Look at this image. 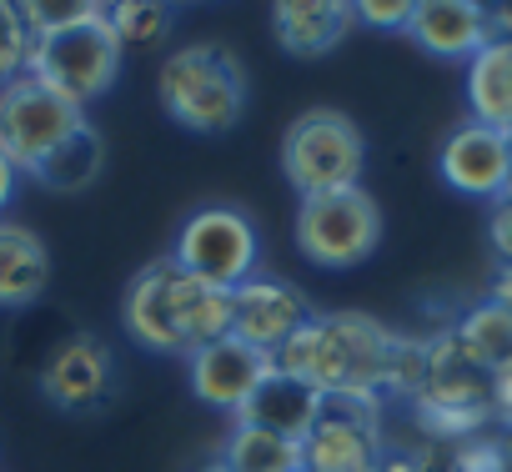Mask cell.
<instances>
[{
	"label": "cell",
	"instance_id": "obj_1",
	"mask_svg": "<svg viewBox=\"0 0 512 472\" xmlns=\"http://www.w3.org/2000/svg\"><path fill=\"white\" fill-rule=\"evenodd\" d=\"M397 332L382 327L367 312H327L312 317L282 352H277V372L312 387L317 397L332 392H372L382 397L387 387V362H392Z\"/></svg>",
	"mask_w": 512,
	"mask_h": 472
},
{
	"label": "cell",
	"instance_id": "obj_2",
	"mask_svg": "<svg viewBox=\"0 0 512 472\" xmlns=\"http://www.w3.org/2000/svg\"><path fill=\"white\" fill-rule=\"evenodd\" d=\"M156 96H161V111L176 126H186L196 136H226L246 116V71L216 41L181 46L161 61Z\"/></svg>",
	"mask_w": 512,
	"mask_h": 472
},
{
	"label": "cell",
	"instance_id": "obj_3",
	"mask_svg": "<svg viewBox=\"0 0 512 472\" xmlns=\"http://www.w3.org/2000/svg\"><path fill=\"white\" fill-rule=\"evenodd\" d=\"M362 171H367V141H362V131H357V121L347 111L312 106V111H302L287 126V136H282V176L292 181V191L302 201L362 186Z\"/></svg>",
	"mask_w": 512,
	"mask_h": 472
},
{
	"label": "cell",
	"instance_id": "obj_4",
	"mask_svg": "<svg viewBox=\"0 0 512 472\" xmlns=\"http://www.w3.org/2000/svg\"><path fill=\"white\" fill-rule=\"evenodd\" d=\"M26 76H36L46 91H56L76 111L111 96V86L121 81V41L106 21V6L96 16H86L81 26H66L56 36L31 41Z\"/></svg>",
	"mask_w": 512,
	"mask_h": 472
},
{
	"label": "cell",
	"instance_id": "obj_5",
	"mask_svg": "<svg viewBox=\"0 0 512 472\" xmlns=\"http://www.w3.org/2000/svg\"><path fill=\"white\" fill-rule=\"evenodd\" d=\"M297 252L322 272H352L382 247V206L367 186H347L332 196H312L292 221Z\"/></svg>",
	"mask_w": 512,
	"mask_h": 472
},
{
	"label": "cell",
	"instance_id": "obj_6",
	"mask_svg": "<svg viewBox=\"0 0 512 472\" xmlns=\"http://www.w3.org/2000/svg\"><path fill=\"white\" fill-rule=\"evenodd\" d=\"M256 257H262V236H256L251 216L241 206H201L181 221L171 242V267L236 292L246 277H256Z\"/></svg>",
	"mask_w": 512,
	"mask_h": 472
},
{
	"label": "cell",
	"instance_id": "obj_7",
	"mask_svg": "<svg viewBox=\"0 0 512 472\" xmlns=\"http://www.w3.org/2000/svg\"><path fill=\"white\" fill-rule=\"evenodd\" d=\"M382 397L332 392L317 427L302 437V472H377L382 462Z\"/></svg>",
	"mask_w": 512,
	"mask_h": 472
},
{
	"label": "cell",
	"instance_id": "obj_8",
	"mask_svg": "<svg viewBox=\"0 0 512 472\" xmlns=\"http://www.w3.org/2000/svg\"><path fill=\"white\" fill-rule=\"evenodd\" d=\"M81 126H86V111L46 91L36 76H16L0 86V151L21 166V176H31Z\"/></svg>",
	"mask_w": 512,
	"mask_h": 472
},
{
	"label": "cell",
	"instance_id": "obj_9",
	"mask_svg": "<svg viewBox=\"0 0 512 472\" xmlns=\"http://www.w3.org/2000/svg\"><path fill=\"white\" fill-rule=\"evenodd\" d=\"M317 312L307 307V297L292 287V282H277V277H246L236 292H231V337L277 357Z\"/></svg>",
	"mask_w": 512,
	"mask_h": 472
},
{
	"label": "cell",
	"instance_id": "obj_10",
	"mask_svg": "<svg viewBox=\"0 0 512 472\" xmlns=\"http://www.w3.org/2000/svg\"><path fill=\"white\" fill-rule=\"evenodd\" d=\"M116 392V367H111V347L91 332H71L41 367V397L56 412H96L106 407Z\"/></svg>",
	"mask_w": 512,
	"mask_h": 472
},
{
	"label": "cell",
	"instance_id": "obj_11",
	"mask_svg": "<svg viewBox=\"0 0 512 472\" xmlns=\"http://www.w3.org/2000/svg\"><path fill=\"white\" fill-rule=\"evenodd\" d=\"M437 171L457 196L497 201V196H507V181H512V136L497 126H482V121H462L442 141Z\"/></svg>",
	"mask_w": 512,
	"mask_h": 472
},
{
	"label": "cell",
	"instance_id": "obj_12",
	"mask_svg": "<svg viewBox=\"0 0 512 472\" xmlns=\"http://www.w3.org/2000/svg\"><path fill=\"white\" fill-rule=\"evenodd\" d=\"M272 372H277V357L256 352L236 337H221V342L191 352V392L206 407H221V412H241L251 402V392Z\"/></svg>",
	"mask_w": 512,
	"mask_h": 472
},
{
	"label": "cell",
	"instance_id": "obj_13",
	"mask_svg": "<svg viewBox=\"0 0 512 472\" xmlns=\"http://www.w3.org/2000/svg\"><path fill=\"white\" fill-rule=\"evenodd\" d=\"M407 36L437 61H472L492 41V11L477 0H417Z\"/></svg>",
	"mask_w": 512,
	"mask_h": 472
},
{
	"label": "cell",
	"instance_id": "obj_14",
	"mask_svg": "<svg viewBox=\"0 0 512 472\" xmlns=\"http://www.w3.org/2000/svg\"><path fill=\"white\" fill-rule=\"evenodd\" d=\"M121 327L146 352L186 357L181 337H176V317H171V262H151L131 277V287L121 297Z\"/></svg>",
	"mask_w": 512,
	"mask_h": 472
},
{
	"label": "cell",
	"instance_id": "obj_15",
	"mask_svg": "<svg viewBox=\"0 0 512 472\" xmlns=\"http://www.w3.org/2000/svg\"><path fill=\"white\" fill-rule=\"evenodd\" d=\"M347 31H352V6H342V0H282V6H272V36L297 61L337 51Z\"/></svg>",
	"mask_w": 512,
	"mask_h": 472
},
{
	"label": "cell",
	"instance_id": "obj_16",
	"mask_svg": "<svg viewBox=\"0 0 512 472\" xmlns=\"http://www.w3.org/2000/svg\"><path fill=\"white\" fill-rule=\"evenodd\" d=\"M46 287H51V252H46V242L31 226L0 216V307H6V312L31 307V302L46 297Z\"/></svg>",
	"mask_w": 512,
	"mask_h": 472
},
{
	"label": "cell",
	"instance_id": "obj_17",
	"mask_svg": "<svg viewBox=\"0 0 512 472\" xmlns=\"http://www.w3.org/2000/svg\"><path fill=\"white\" fill-rule=\"evenodd\" d=\"M171 317H176L181 352L191 357V352L231 337V292L226 287H211V282H196V277H186V272L171 267Z\"/></svg>",
	"mask_w": 512,
	"mask_h": 472
},
{
	"label": "cell",
	"instance_id": "obj_18",
	"mask_svg": "<svg viewBox=\"0 0 512 472\" xmlns=\"http://www.w3.org/2000/svg\"><path fill=\"white\" fill-rule=\"evenodd\" d=\"M317 417H322V397H317L312 387L282 377V372H272L262 387L251 392V402L236 412V422L262 427V432H277V437H287V442H302V437L317 427Z\"/></svg>",
	"mask_w": 512,
	"mask_h": 472
},
{
	"label": "cell",
	"instance_id": "obj_19",
	"mask_svg": "<svg viewBox=\"0 0 512 472\" xmlns=\"http://www.w3.org/2000/svg\"><path fill=\"white\" fill-rule=\"evenodd\" d=\"M467 106L472 121L512 136V36H492L467 61Z\"/></svg>",
	"mask_w": 512,
	"mask_h": 472
},
{
	"label": "cell",
	"instance_id": "obj_20",
	"mask_svg": "<svg viewBox=\"0 0 512 472\" xmlns=\"http://www.w3.org/2000/svg\"><path fill=\"white\" fill-rule=\"evenodd\" d=\"M106 171V141H101V131L86 121L76 136H66L36 171H31V181L41 186V191H56V196H71V191H86V186H96V176Z\"/></svg>",
	"mask_w": 512,
	"mask_h": 472
},
{
	"label": "cell",
	"instance_id": "obj_21",
	"mask_svg": "<svg viewBox=\"0 0 512 472\" xmlns=\"http://www.w3.org/2000/svg\"><path fill=\"white\" fill-rule=\"evenodd\" d=\"M221 467L226 472H302V442L236 422L221 447Z\"/></svg>",
	"mask_w": 512,
	"mask_h": 472
},
{
	"label": "cell",
	"instance_id": "obj_22",
	"mask_svg": "<svg viewBox=\"0 0 512 472\" xmlns=\"http://www.w3.org/2000/svg\"><path fill=\"white\" fill-rule=\"evenodd\" d=\"M452 337H457V342L467 347V357L482 362L487 372H502V367L512 362V312L497 307V302L472 307V312L457 322Z\"/></svg>",
	"mask_w": 512,
	"mask_h": 472
},
{
	"label": "cell",
	"instance_id": "obj_23",
	"mask_svg": "<svg viewBox=\"0 0 512 472\" xmlns=\"http://www.w3.org/2000/svg\"><path fill=\"white\" fill-rule=\"evenodd\" d=\"M106 21L126 46H156L166 31H171V11L166 6H151V0H121V6H106Z\"/></svg>",
	"mask_w": 512,
	"mask_h": 472
},
{
	"label": "cell",
	"instance_id": "obj_24",
	"mask_svg": "<svg viewBox=\"0 0 512 472\" xmlns=\"http://www.w3.org/2000/svg\"><path fill=\"white\" fill-rule=\"evenodd\" d=\"M422 472H512V452H507V442L472 437L442 457H422Z\"/></svg>",
	"mask_w": 512,
	"mask_h": 472
},
{
	"label": "cell",
	"instance_id": "obj_25",
	"mask_svg": "<svg viewBox=\"0 0 512 472\" xmlns=\"http://www.w3.org/2000/svg\"><path fill=\"white\" fill-rule=\"evenodd\" d=\"M96 11H101L96 0H26L21 21H26L31 41H41V36H56V31H66V26H81V21L96 16Z\"/></svg>",
	"mask_w": 512,
	"mask_h": 472
},
{
	"label": "cell",
	"instance_id": "obj_26",
	"mask_svg": "<svg viewBox=\"0 0 512 472\" xmlns=\"http://www.w3.org/2000/svg\"><path fill=\"white\" fill-rule=\"evenodd\" d=\"M26 61H31V31L21 21V6L0 0V86L26 76Z\"/></svg>",
	"mask_w": 512,
	"mask_h": 472
},
{
	"label": "cell",
	"instance_id": "obj_27",
	"mask_svg": "<svg viewBox=\"0 0 512 472\" xmlns=\"http://www.w3.org/2000/svg\"><path fill=\"white\" fill-rule=\"evenodd\" d=\"M412 6L417 0H362V6H352V21H362L372 31H407Z\"/></svg>",
	"mask_w": 512,
	"mask_h": 472
},
{
	"label": "cell",
	"instance_id": "obj_28",
	"mask_svg": "<svg viewBox=\"0 0 512 472\" xmlns=\"http://www.w3.org/2000/svg\"><path fill=\"white\" fill-rule=\"evenodd\" d=\"M487 236H492V252L502 257V267H512V196H497V201H492Z\"/></svg>",
	"mask_w": 512,
	"mask_h": 472
},
{
	"label": "cell",
	"instance_id": "obj_29",
	"mask_svg": "<svg viewBox=\"0 0 512 472\" xmlns=\"http://www.w3.org/2000/svg\"><path fill=\"white\" fill-rule=\"evenodd\" d=\"M492 417H502L512 432V362L502 372H492Z\"/></svg>",
	"mask_w": 512,
	"mask_h": 472
},
{
	"label": "cell",
	"instance_id": "obj_30",
	"mask_svg": "<svg viewBox=\"0 0 512 472\" xmlns=\"http://www.w3.org/2000/svg\"><path fill=\"white\" fill-rule=\"evenodd\" d=\"M16 191H21V166H16L6 151H0V211L16 201Z\"/></svg>",
	"mask_w": 512,
	"mask_h": 472
},
{
	"label": "cell",
	"instance_id": "obj_31",
	"mask_svg": "<svg viewBox=\"0 0 512 472\" xmlns=\"http://www.w3.org/2000/svg\"><path fill=\"white\" fill-rule=\"evenodd\" d=\"M487 302H497V307L512 312V267H497V277H492V297H487Z\"/></svg>",
	"mask_w": 512,
	"mask_h": 472
},
{
	"label": "cell",
	"instance_id": "obj_32",
	"mask_svg": "<svg viewBox=\"0 0 512 472\" xmlns=\"http://www.w3.org/2000/svg\"><path fill=\"white\" fill-rule=\"evenodd\" d=\"M492 36H512V6L492 11Z\"/></svg>",
	"mask_w": 512,
	"mask_h": 472
},
{
	"label": "cell",
	"instance_id": "obj_33",
	"mask_svg": "<svg viewBox=\"0 0 512 472\" xmlns=\"http://www.w3.org/2000/svg\"><path fill=\"white\" fill-rule=\"evenodd\" d=\"M206 472H226V467H221V462H211V467H206Z\"/></svg>",
	"mask_w": 512,
	"mask_h": 472
},
{
	"label": "cell",
	"instance_id": "obj_34",
	"mask_svg": "<svg viewBox=\"0 0 512 472\" xmlns=\"http://www.w3.org/2000/svg\"><path fill=\"white\" fill-rule=\"evenodd\" d=\"M507 196H512V181H507Z\"/></svg>",
	"mask_w": 512,
	"mask_h": 472
}]
</instances>
